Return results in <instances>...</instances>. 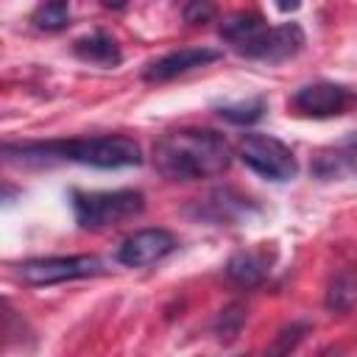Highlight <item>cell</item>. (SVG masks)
Instances as JSON below:
<instances>
[{
    "instance_id": "obj_17",
    "label": "cell",
    "mask_w": 357,
    "mask_h": 357,
    "mask_svg": "<svg viewBox=\"0 0 357 357\" xmlns=\"http://www.w3.org/2000/svg\"><path fill=\"white\" fill-rule=\"evenodd\" d=\"M310 332L307 324H287L284 329H279V335L273 337V343L268 346L265 357H290L296 351V346L304 340V335Z\"/></svg>"
},
{
    "instance_id": "obj_11",
    "label": "cell",
    "mask_w": 357,
    "mask_h": 357,
    "mask_svg": "<svg viewBox=\"0 0 357 357\" xmlns=\"http://www.w3.org/2000/svg\"><path fill=\"white\" fill-rule=\"evenodd\" d=\"M73 53L81 59V61H89V64H100V67H117L123 61V53H120V45L112 33L106 31H95L89 36H81L73 42Z\"/></svg>"
},
{
    "instance_id": "obj_4",
    "label": "cell",
    "mask_w": 357,
    "mask_h": 357,
    "mask_svg": "<svg viewBox=\"0 0 357 357\" xmlns=\"http://www.w3.org/2000/svg\"><path fill=\"white\" fill-rule=\"evenodd\" d=\"M237 156L262 178L290 181L298 173L296 153L271 134H245L237 145Z\"/></svg>"
},
{
    "instance_id": "obj_6",
    "label": "cell",
    "mask_w": 357,
    "mask_h": 357,
    "mask_svg": "<svg viewBox=\"0 0 357 357\" xmlns=\"http://www.w3.org/2000/svg\"><path fill=\"white\" fill-rule=\"evenodd\" d=\"M304 47V31L298 22H282V25H265L245 42H240L234 50L245 59L279 64L293 59Z\"/></svg>"
},
{
    "instance_id": "obj_1",
    "label": "cell",
    "mask_w": 357,
    "mask_h": 357,
    "mask_svg": "<svg viewBox=\"0 0 357 357\" xmlns=\"http://www.w3.org/2000/svg\"><path fill=\"white\" fill-rule=\"evenodd\" d=\"M153 165L170 181H195L220 176L231 165V148L212 128H178L159 137Z\"/></svg>"
},
{
    "instance_id": "obj_10",
    "label": "cell",
    "mask_w": 357,
    "mask_h": 357,
    "mask_svg": "<svg viewBox=\"0 0 357 357\" xmlns=\"http://www.w3.org/2000/svg\"><path fill=\"white\" fill-rule=\"evenodd\" d=\"M271 271V257L268 251L259 248H248V251H237L229 262H226V276L240 284V287H257L265 282Z\"/></svg>"
},
{
    "instance_id": "obj_15",
    "label": "cell",
    "mask_w": 357,
    "mask_h": 357,
    "mask_svg": "<svg viewBox=\"0 0 357 357\" xmlns=\"http://www.w3.org/2000/svg\"><path fill=\"white\" fill-rule=\"evenodd\" d=\"M218 114L226 123L251 126V123H257L265 114V98H251V100H240V103H231V106H220Z\"/></svg>"
},
{
    "instance_id": "obj_5",
    "label": "cell",
    "mask_w": 357,
    "mask_h": 357,
    "mask_svg": "<svg viewBox=\"0 0 357 357\" xmlns=\"http://www.w3.org/2000/svg\"><path fill=\"white\" fill-rule=\"evenodd\" d=\"M109 268L95 254H73V257H39L17 265V276L28 284H59L73 279L103 276Z\"/></svg>"
},
{
    "instance_id": "obj_19",
    "label": "cell",
    "mask_w": 357,
    "mask_h": 357,
    "mask_svg": "<svg viewBox=\"0 0 357 357\" xmlns=\"http://www.w3.org/2000/svg\"><path fill=\"white\" fill-rule=\"evenodd\" d=\"M215 17V6L212 3H187L184 6V20L190 22V25H204V22H209Z\"/></svg>"
},
{
    "instance_id": "obj_9",
    "label": "cell",
    "mask_w": 357,
    "mask_h": 357,
    "mask_svg": "<svg viewBox=\"0 0 357 357\" xmlns=\"http://www.w3.org/2000/svg\"><path fill=\"white\" fill-rule=\"evenodd\" d=\"M223 53L218 47H181V50H173V53H165L159 56L156 61H151L145 70H142V78L151 81V84H165V81H173L190 70H198V67H206L212 61H218Z\"/></svg>"
},
{
    "instance_id": "obj_18",
    "label": "cell",
    "mask_w": 357,
    "mask_h": 357,
    "mask_svg": "<svg viewBox=\"0 0 357 357\" xmlns=\"http://www.w3.org/2000/svg\"><path fill=\"white\" fill-rule=\"evenodd\" d=\"M243 321H245V312H243L240 304H231V307L220 310V315H218V321H215V332H218V337H220V340H231V337L240 332Z\"/></svg>"
},
{
    "instance_id": "obj_16",
    "label": "cell",
    "mask_w": 357,
    "mask_h": 357,
    "mask_svg": "<svg viewBox=\"0 0 357 357\" xmlns=\"http://www.w3.org/2000/svg\"><path fill=\"white\" fill-rule=\"evenodd\" d=\"M33 25L39 31H61L70 25V6L56 0V3H45L33 11Z\"/></svg>"
},
{
    "instance_id": "obj_3",
    "label": "cell",
    "mask_w": 357,
    "mask_h": 357,
    "mask_svg": "<svg viewBox=\"0 0 357 357\" xmlns=\"http://www.w3.org/2000/svg\"><path fill=\"white\" fill-rule=\"evenodd\" d=\"M73 215L81 229H109L134 220L145 209V195L139 190H100V192H70Z\"/></svg>"
},
{
    "instance_id": "obj_12",
    "label": "cell",
    "mask_w": 357,
    "mask_h": 357,
    "mask_svg": "<svg viewBox=\"0 0 357 357\" xmlns=\"http://www.w3.org/2000/svg\"><path fill=\"white\" fill-rule=\"evenodd\" d=\"M248 206H251L248 198H243V195H237L231 190H215V192H209L204 198L198 215H204V218H209L215 223H234L243 215H248Z\"/></svg>"
},
{
    "instance_id": "obj_14",
    "label": "cell",
    "mask_w": 357,
    "mask_h": 357,
    "mask_svg": "<svg viewBox=\"0 0 357 357\" xmlns=\"http://www.w3.org/2000/svg\"><path fill=\"white\" fill-rule=\"evenodd\" d=\"M268 22L262 20V14H257V11H240V14H234V17H229L223 25H220V36L231 45V47H237L240 42H245L248 36H254L259 28H265Z\"/></svg>"
},
{
    "instance_id": "obj_2",
    "label": "cell",
    "mask_w": 357,
    "mask_h": 357,
    "mask_svg": "<svg viewBox=\"0 0 357 357\" xmlns=\"http://www.w3.org/2000/svg\"><path fill=\"white\" fill-rule=\"evenodd\" d=\"M6 156L20 153L22 159H67L92 165L100 170L117 167H137L142 165V148L131 137L106 134V137H84V139H59V142H25V145H6Z\"/></svg>"
},
{
    "instance_id": "obj_13",
    "label": "cell",
    "mask_w": 357,
    "mask_h": 357,
    "mask_svg": "<svg viewBox=\"0 0 357 357\" xmlns=\"http://www.w3.org/2000/svg\"><path fill=\"white\" fill-rule=\"evenodd\" d=\"M357 304V271L343 268L329 279L326 290V307L332 312H349Z\"/></svg>"
},
{
    "instance_id": "obj_20",
    "label": "cell",
    "mask_w": 357,
    "mask_h": 357,
    "mask_svg": "<svg viewBox=\"0 0 357 357\" xmlns=\"http://www.w3.org/2000/svg\"><path fill=\"white\" fill-rule=\"evenodd\" d=\"M349 156H351V165H354V170H357V137L349 142Z\"/></svg>"
},
{
    "instance_id": "obj_8",
    "label": "cell",
    "mask_w": 357,
    "mask_h": 357,
    "mask_svg": "<svg viewBox=\"0 0 357 357\" xmlns=\"http://www.w3.org/2000/svg\"><path fill=\"white\" fill-rule=\"evenodd\" d=\"M349 103H351V92L343 84H332V81L304 84L293 95V109L307 117H335L343 114Z\"/></svg>"
},
{
    "instance_id": "obj_7",
    "label": "cell",
    "mask_w": 357,
    "mask_h": 357,
    "mask_svg": "<svg viewBox=\"0 0 357 357\" xmlns=\"http://www.w3.org/2000/svg\"><path fill=\"white\" fill-rule=\"evenodd\" d=\"M176 237L167 229H139L117 248V262L126 268H145L176 251Z\"/></svg>"
}]
</instances>
